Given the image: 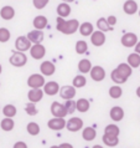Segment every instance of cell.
Here are the masks:
<instances>
[{"mask_svg":"<svg viewBox=\"0 0 140 148\" xmlns=\"http://www.w3.org/2000/svg\"><path fill=\"white\" fill-rule=\"evenodd\" d=\"M56 23H57V25H56L57 31L62 32L65 35H73L75 32L78 31V27H80V21L77 19L65 20L63 18L57 16Z\"/></svg>","mask_w":140,"mask_h":148,"instance_id":"obj_1","label":"cell"},{"mask_svg":"<svg viewBox=\"0 0 140 148\" xmlns=\"http://www.w3.org/2000/svg\"><path fill=\"white\" fill-rule=\"evenodd\" d=\"M9 62H10V65H13L14 67H22L27 64V56L25 55V52L14 51V52H11Z\"/></svg>","mask_w":140,"mask_h":148,"instance_id":"obj_2","label":"cell"},{"mask_svg":"<svg viewBox=\"0 0 140 148\" xmlns=\"http://www.w3.org/2000/svg\"><path fill=\"white\" fill-rule=\"evenodd\" d=\"M46 84L45 81V76L41 73H32L27 79V86L30 88H41Z\"/></svg>","mask_w":140,"mask_h":148,"instance_id":"obj_3","label":"cell"},{"mask_svg":"<svg viewBox=\"0 0 140 148\" xmlns=\"http://www.w3.org/2000/svg\"><path fill=\"white\" fill-rule=\"evenodd\" d=\"M29 51H30V55L34 60H41L46 56V47L42 44H34Z\"/></svg>","mask_w":140,"mask_h":148,"instance_id":"obj_4","label":"cell"},{"mask_svg":"<svg viewBox=\"0 0 140 148\" xmlns=\"http://www.w3.org/2000/svg\"><path fill=\"white\" fill-rule=\"evenodd\" d=\"M83 127V120L80 117H71L68 121H66V128L69 132H78Z\"/></svg>","mask_w":140,"mask_h":148,"instance_id":"obj_5","label":"cell"},{"mask_svg":"<svg viewBox=\"0 0 140 148\" xmlns=\"http://www.w3.org/2000/svg\"><path fill=\"white\" fill-rule=\"evenodd\" d=\"M58 95L61 98H63L65 101L67 100H73V97L76 96V88L72 85H65L62 87H60Z\"/></svg>","mask_w":140,"mask_h":148,"instance_id":"obj_6","label":"cell"},{"mask_svg":"<svg viewBox=\"0 0 140 148\" xmlns=\"http://www.w3.org/2000/svg\"><path fill=\"white\" fill-rule=\"evenodd\" d=\"M90 79H92L93 81L96 82H101L105 79L107 73H105V70L103 69L102 66H98V65H96V66H92V69H90Z\"/></svg>","mask_w":140,"mask_h":148,"instance_id":"obj_7","label":"cell"},{"mask_svg":"<svg viewBox=\"0 0 140 148\" xmlns=\"http://www.w3.org/2000/svg\"><path fill=\"white\" fill-rule=\"evenodd\" d=\"M32 46L31 42L29 41V39L26 36H18L15 40V49L16 51H21V52H25L29 51L30 47Z\"/></svg>","mask_w":140,"mask_h":148,"instance_id":"obj_8","label":"cell"},{"mask_svg":"<svg viewBox=\"0 0 140 148\" xmlns=\"http://www.w3.org/2000/svg\"><path fill=\"white\" fill-rule=\"evenodd\" d=\"M51 113L53 114V117L60 118H65L67 116V111L65 108V105L60 103L58 101H53L51 103Z\"/></svg>","mask_w":140,"mask_h":148,"instance_id":"obj_9","label":"cell"},{"mask_svg":"<svg viewBox=\"0 0 140 148\" xmlns=\"http://www.w3.org/2000/svg\"><path fill=\"white\" fill-rule=\"evenodd\" d=\"M138 41H139L138 36H137V34H134V32H126L120 39V42L124 47H134Z\"/></svg>","mask_w":140,"mask_h":148,"instance_id":"obj_10","label":"cell"},{"mask_svg":"<svg viewBox=\"0 0 140 148\" xmlns=\"http://www.w3.org/2000/svg\"><path fill=\"white\" fill-rule=\"evenodd\" d=\"M105 41H107V36L103 31L97 30V31H93L92 35H90V42L97 47L103 46V45L105 44Z\"/></svg>","mask_w":140,"mask_h":148,"instance_id":"obj_11","label":"cell"},{"mask_svg":"<svg viewBox=\"0 0 140 148\" xmlns=\"http://www.w3.org/2000/svg\"><path fill=\"white\" fill-rule=\"evenodd\" d=\"M47 127L52 131H62L63 128H66V121L65 118L53 117L47 122Z\"/></svg>","mask_w":140,"mask_h":148,"instance_id":"obj_12","label":"cell"},{"mask_svg":"<svg viewBox=\"0 0 140 148\" xmlns=\"http://www.w3.org/2000/svg\"><path fill=\"white\" fill-rule=\"evenodd\" d=\"M43 93L45 95H48V96H55V95L58 93L60 91V85L58 82L56 81H48L43 85Z\"/></svg>","mask_w":140,"mask_h":148,"instance_id":"obj_13","label":"cell"},{"mask_svg":"<svg viewBox=\"0 0 140 148\" xmlns=\"http://www.w3.org/2000/svg\"><path fill=\"white\" fill-rule=\"evenodd\" d=\"M26 38L29 39V41H30L31 44H42L45 36H43L42 30H36V29H34V30H31L26 35Z\"/></svg>","mask_w":140,"mask_h":148,"instance_id":"obj_14","label":"cell"},{"mask_svg":"<svg viewBox=\"0 0 140 148\" xmlns=\"http://www.w3.org/2000/svg\"><path fill=\"white\" fill-rule=\"evenodd\" d=\"M40 71H41V75L43 76H52L56 72V66L51 61H43L40 65Z\"/></svg>","mask_w":140,"mask_h":148,"instance_id":"obj_15","label":"cell"},{"mask_svg":"<svg viewBox=\"0 0 140 148\" xmlns=\"http://www.w3.org/2000/svg\"><path fill=\"white\" fill-rule=\"evenodd\" d=\"M138 10H139V6L135 0H126V1L123 4V11H124L126 15H134L138 13Z\"/></svg>","mask_w":140,"mask_h":148,"instance_id":"obj_16","label":"cell"},{"mask_svg":"<svg viewBox=\"0 0 140 148\" xmlns=\"http://www.w3.org/2000/svg\"><path fill=\"white\" fill-rule=\"evenodd\" d=\"M43 91L41 88H30V91L27 92V98L29 101L32 102V103H37L42 100L43 97Z\"/></svg>","mask_w":140,"mask_h":148,"instance_id":"obj_17","label":"cell"},{"mask_svg":"<svg viewBox=\"0 0 140 148\" xmlns=\"http://www.w3.org/2000/svg\"><path fill=\"white\" fill-rule=\"evenodd\" d=\"M109 116L113 122H120L124 118V110L120 106H114L109 111Z\"/></svg>","mask_w":140,"mask_h":148,"instance_id":"obj_18","label":"cell"},{"mask_svg":"<svg viewBox=\"0 0 140 148\" xmlns=\"http://www.w3.org/2000/svg\"><path fill=\"white\" fill-rule=\"evenodd\" d=\"M14 16H15V9L11 5H5L0 9V18L5 20V21L14 19Z\"/></svg>","mask_w":140,"mask_h":148,"instance_id":"obj_19","label":"cell"},{"mask_svg":"<svg viewBox=\"0 0 140 148\" xmlns=\"http://www.w3.org/2000/svg\"><path fill=\"white\" fill-rule=\"evenodd\" d=\"M32 25H34L36 30H43V29H46L48 25V20L46 16L37 15V16H35L34 21H32Z\"/></svg>","mask_w":140,"mask_h":148,"instance_id":"obj_20","label":"cell"},{"mask_svg":"<svg viewBox=\"0 0 140 148\" xmlns=\"http://www.w3.org/2000/svg\"><path fill=\"white\" fill-rule=\"evenodd\" d=\"M56 11H57V15H58L60 18H63L65 19V18H67V16L71 15L72 9H71V5H69V4H67V3H61L60 5H57Z\"/></svg>","mask_w":140,"mask_h":148,"instance_id":"obj_21","label":"cell"},{"mask_svg":"<svg viewBox=\"0 0 140 148\" xmlns=\"http://www.w3.org/2000/svg\"><path fill=\"white\" fill-rule=\"evenodd\" d=\"M97 137V132L93 127H84L83 131H82V138L87 142H92L94 141Z\"/></svg>","mask_w":140,"mask_h":148,"instance_id":"obj_22","label":"cell"},{"mask_svg":"<svg viewBox=\"0 0 140 148\" xmlns=\"http://www.w3.org/2000/svg\"><path fill=\"white\" fill-rule=\"evenodd\" d=\"M90 108V103L87 98H80L78 101H76V111L81 113H86L88 112Z\"/></svg>","mask_w":140,"mask_h":148,"instance_id":"obj_23","label":"cell"},{"mask_svg":"<svg viewBox=\"0 0 140 148\" xmlns=\"http://www.w3.org/2000/svg\"><path fill=\"white\" fill-rule=\"evenodd\" d=\"M117 71L120 73L122 76H124L125 79H129V77L131 76V73H133V69H131L128 64L122 62V64H119L117 66Z\"/></svg>","mask_w":140,"mask_h":148,"instance_id":"obj_24","label":"cell"},{"mask_svg":"<svg viewBox=\"0 0 140 148\" xmlns=\"http://www.w3.org/2000/svg\"><path fill=\"white\" fill-rule=\"evenodd\" d=\"M15 127V122L13 118H9V117H4L1 122H0V128H1L4 132H10L13 131Z\"/></svg>","mask_w":140,"mask_h":148,"instance_id":"obj_25","label":"cell"},{"mask_svg":"<svg viewBox=\"0 0 140 148\" xmlns=\"http://www.w3.org/2000/svg\"><path fill=\"white\" fill-rule=\"evenodd\" d=\"M78 31H80V34L83 35V36H90V35H92V32L94 31V29H93L92 24L88 23V21H86V23L80 24Z\"/></svg>","mask_w":140,"mask_h":148,"instance_id":"obj_26","label":"cell"},{"mask_svg":"<svg viewBox=\"0 0 140 148\" xmlns=\"http://www.w3.org/2000/svg\"><path fill=\"white\" fill-rule=\"evenodd\" d=\"M102 141L105 146L108 147H115L119 145V137L117 136H109V134H103Z\"/></svg>","mask_w":140,"mask_h":148,"instance_id":"obj_27","label":"cell"},{"mask_svg":"<svg viewBox=\"0 0 140 148\" xmlns=\"http://www.w3.org/2000/svg\"><path fill=\"white\" fill-rule=\"evenodd\" d=\"M92 62L88 60V59H82L80 62H78V70H80L81 73H89L90 69H92Z\"/></svg>","mask_w":140,"mask_h":148,"instance_id":"obj_28","label":"cell"},{"mask_svg":"<svg viewBox=\"0 0 140 148\" xmlns=\"http://www.w3.org/2000/svg\"><path fill=\"white\" fill-rule=\"evenodd\" d=\"M16 113H18V108H16V106L14 105H5L3 107V114L5 117H9V118H14L16 116Z\"/></svg>","mask_w":140,"mask_h":148,"instance_id":"obj_29","label":"cell"},{"mask_svg":"<svg viewBox=\"0 0 140 148\" xmlns=\"http://www.w3.org/2000/svg\"><path fill=\"white\" fill-rule=\"evenodd\" d=\"M131 69H137L140 67V55H138L137 52H133L128 56V62H126Z\"/></svg>","mask_w":140,"mask_h":148,"instance_id":"obj_30","label":"cell"},{"mask_svg":"<svg viewBox=\"0 0 140 148\" xmlns=\"http://www.w3.org/2000/svg\"><path fill=\"white\" fill-rule=\"evenodd\" d=\"M110 79H112V81L114 82L115 85H123V84H125V82L128 81V79H125L124 76H122L120 73L117 71V69H114L113 71L110 72Z\"/></svg>","mask_w":140,"mask_h":148,"instance_id":"obj_31","label":"cell"},{"mask_svg":"<svg viewBox=\"0 0 140 148\" xmlns=\"http://www.w3.org/2000/svg\"><path fill=\"white\" fill-rule=\"evenodd\" d=\"M87 85V79L84 75H77L72 81V86L75 88H82Z\"/></svg>","mask_w":140,"mask_h":148,"instance_id":"obj_32","label":"cell"},{"mask_svg":"<svg viewBox=\"0 0 140 148\" xmlns=\"http://www.w3.org/2000/svg\"><path fill=\"white\" fill-rule=\"evenodd\" d=\"M122 95H123V90L119 85H113L112 87L109 88V96H110V98H113V100L120 98Z\"/></svg>","mask_w":140,"mask_h":148,"instance_id":"obj_33","label":"cell"},{"mask_svg":"<svg viewBox=\"0 0 140 148\" xmlns=\"http://www.w3.org/2000/svg\"><path fill=\"white\" fill-rule=\"evenodd\" d=\"M75 50H76V52H77L78 55L87 54V51H88V44L86 42V41H83V40H78L77 42H76Z\"/></svg>","mask_w":140,"mask_h":148,"instance_id":"obj_34","label":"cell"},{"mask_svg":"<svg viewBox=\"0 0 140 148\" xmlns=\"http://www.w3.org/2000/svg\"><path fill=\"white\" fill-rule=\"evenodd\" d=\"M104 134H109V136H117V137H119V134H120V128L114 125V123H112V125H108L104 128Z\"/></svg>","mask_w":140,"mask_h":148,"instance_id":"obj_35","label":"cell"},{"mask_svg":"<svg viewBox=\"0 0 140 148\" xmlns=\"http://www.w3.org/2000/svg\"><path fill=\"white\" fill-rule=\"evenodd\" d=\"M26 131H27V133L31 134V136H37L40 133L41 128L36 122H29L27 126H26Z\"/></svg>","mask_w":140,"mask_h":148,"instance_id":"obj_36","label":"cell"},{"mask_svg":"<svg viewBox=\"0 0 140 148\" xmlns=\"http://www.w3.org/2000/svg\"><path fill=\"white\" fill-rule=\"evenodd\" d=\"M97 27H98V30L103 31V32H107L112 29V26H109V24L107 23L105 18H101V19L97 20Z\"/></svg>","mask_w":140,"mask_h":148,"instance_id":"obj_37","label":"cell"},{"mask_svg":"<svg viewBox=\"0 0 140 148\" xmlns=\"http://www.w3.org/2000/svg\"><path fill=\"white\" fill-rule=\"evenodd\" d=\"M11 38V32L9 29L6 27H0V42L1 44H5L10 40Z\"/></svg>","mask_w":140,"mask_h":148,"instance_id":"obj_38","label":"cell"},{"mask_svg":"<svg viewBox=\"0 0 140 148\" xmlns=\"http://www.w3.org/2000/svg\"><path fill=\"white\" fill-rule=\"evenodd\" d=\"M25 112L26 114H29V116H36L39 112L37 107H36L35 103H32V102H29V103L25 105Z\"/></svg>","mask_w":140,"mask_h":148,"instance_id":"obj_39","label":"cell"},{"mask_svg":"<svg viewBox=\"0 0 140 148\" xmlns=\"http://www.w3.org/2000/svg\"><path fill=\"white\" fill-rule=\"evenodd\" d=\"M65 108L67 111V114H73L76 111V101L73 100H67L65 102Z\"/></svg>","mask_w":140,"mask_h":148,"instance_id":"obj_40","label":"cell"},{"mask_svg":"<svg viewBox=\"0 0 140 148\" xmlns=\"http://www.w3.org/2000/svg\"><path fill=\"white\" fill-rule=\"evenodd\" d=\"M48 1H50V0H32V4H34V6L37 10H41V9H45V8H46Z\"/></svg>","mask_w":140,"mask_h":148,"instance_id":"obj_41","label":"cell"},{"mask_svg":"<svg viewBox=\"0 0 140 148\" xmlns=\"http://www.w3.org/2000/svg\"><path fill=\"white\" fill-rule=\"evenodd\" d=\"M107 19V23L109 24V26H114L115 24H117V18H115L114 15H109L108 18H105Z\"/></svg>","mask_w":140,"mask_h":148,"instance_id":"obj_42","label":"cell"},{"mask_svg":"<svg viewBox=\"0 0 140 148\" xmlns=\"http://www.w3.org/2000/svg\"><path fill=\"white\" fill-rule=\"evenodd\" d=\"M13 148H29V147H27V145H26L25 142H22V141H18V142H16L15 145H14V147H13Z\"/></svg>","mask_w":140,"mask_h":148,"instance_id":"obj_43","label":"cell"},{"mask_svg":"<svg viewBox=\"0 0 140 148\" xmlns=\"http://www.w3.org/2000/svg\"><path fill=\"white\" fill-rule=\"evenodd\" d=\"M60 147H61V148H73V146L69 145V143H67V142H66V143H61Z\"/></svg>","mask_w":140,"mask_h":148,"instance_id":"obj_44","label":"cell"},{"mask_svg":"<svg viewBox=\"0 0 140 148\" xmlns=\"http://www.w3.org/2000/svg\"><path fill=\"white\" fill-rule=\"evenodd\" d=\"M134 47H135V52H137L138 55H140V41H138L137 45H135Z\"/></svg>","mask_w":140,"mask_h":148,"instance_id":"obj_45","label":"cell"},{"mask_svg":"<svg viewBox=\"0 0 140 148\" xmlns=\"http://www.w3.org/2000/svg\"><path fill=\"white\" fill-rule=\"evenodd\" d=\"M62 3H67V4H69V3H73L75 0H61Z\"/></svg>","mask_w":140,"mask_h":148,"instance_id":"obj_46","label":"cell"},{"mask_svg":"<svg viewBox=\"0 0 140 148\" xmlns=\"http://www.w3.org/2000/svg\"><path fill=\"white\" fill-rule=\"evenodd\" d=\"M137 96L140 98V86H139V87L137 88Z\"/></svg>","mask_w":140,"mask_h":148,"instance_id":"obj_47","label":"cell"},{"mask_svg":"<svg viewBox=\"0 0 140 148\" xmlns=\"http://www.w3.org/2000/svg\"><path fill=\"white\" fill-rule=\"evenodd\" d=\"M92 148H104V147H102V146H99V145H96V146H93Z\"/></svg>","mask_w":140,"mask_h":148,"instance_id":"obj_48","label":"cell"},{"mask_svg":"<svg viewBox=\"0 0 140 148\" xmlns=\"http://www.w3.org/2000/svg\"><path fill=\"white\" fill-rule=\"evenodd\" d=\"M1 72H3V66H1V64H0V75H1Z\"/></svg>","mask_w":140,"mask_h":148,"instance_id":"obj_49","label":"cell"},{"mask_svg":"<svg viewBox=\"0 0 140 148\" xmlns=\"http://www.w3.org/2000/svg\"><path fill=\"white\" fill-rule=\"evenodd\" d=\"M50 148H61V147L60 146H51Z\"/></svg>","mask_w":140,"mask_h":148,"instance_id":"obj_50","label":"cell"},{"mask_svg":"<svg viewBox=\"0 0 140 148\" xmlns=\"http://www.w3.org/2000/svg\"><path fill=\"white\" fill-rule=\"evenodd\" d=\"M138 14H139V16H140V9H139V10H138Z\"/></svg>","mask_w":140,"mask_h":148,"instance_id":"obj_51","label":"cell"},{"mask_svg":"<svg viewBox=\"0 0 140 148\" xmlns=\"http://www.w3.org/2000/svg\"><path fill=\"white\" fill-rule=\"evenodd\" d=\"M0 86H1V82H0Z\"/></svg>","mask_w":140,"mask_h":148,"instance_id":"obj_52","label":"cell"},{"mask_svg":"<svg viewBox=\"0 0 140 148\" xmlns=\"http://www.w3.org/2000/svg\"><path fill=\"white\" fill-rule=\"evenodd\" d=\"M0 110H1V107H0Z\"/></svg>","mask_w":140,"mask_h":148,"instance_id":"obj_53","label":"cell"}]
</instances>
